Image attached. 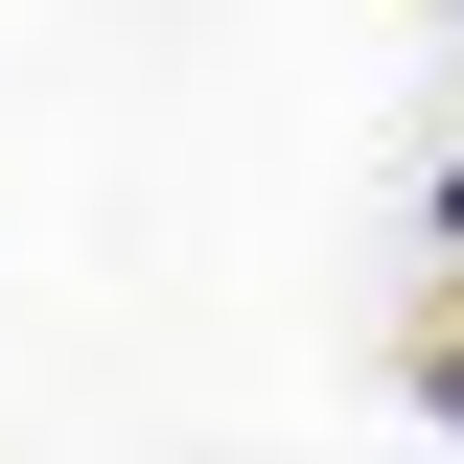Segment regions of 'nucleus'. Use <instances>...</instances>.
<instances>
[{"mask_svg":"<svg viewBox=\"0 0 464 464\" xmlns=\"http://www.w3.org/2000/svg\"><path fill=\"white\" fill-rule=\"evenodd\" d=\"M441 209H464V186H441Z\"/></svg>","mask_w":464,"mask_h":464,"instance_id":"1","label":"nucleus"}]
</instances>
